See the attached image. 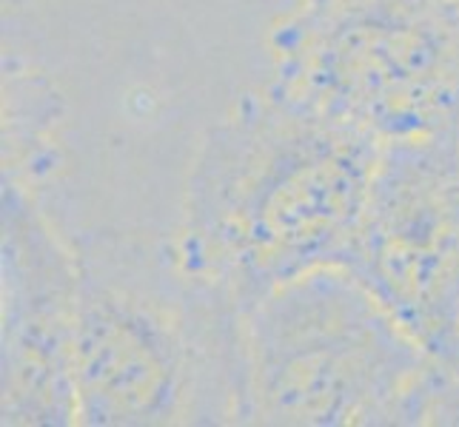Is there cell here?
<instances>
[{
  "label": "cell",
  "mask_w": 459,
  "mask_h": 427,
  "mask_svg": "<svg viewBox=\"0 0 459 427\" xmlns=\"http://www.w3.org/2000/svg\"><path fill=\"white\" fill-rule=\"evenodd\" d=\"M385 142L268 86L205 132L178 248L243 311L299 274L340 265Z\"/></svg>",
  "instance_id": "cell-1"
},
{
  "label": "cell",
  "mask_w": 459,
  "mask_h": 427,
  "mask_svg": "<svg viewBox=\"0 0 459 427\" xmlns=\"http://www.w3.org/2000/svg\"><path fill=\"white\" fill-rule=\"evenodd\" d=\"M69 245L77 424H243L248 356L237 299L160 236L91 228Z\"/></svg>",
  "instance_id": "cell-2"
},
{
  "label": "cell",
  "mask_w": 459,
  "mask_h": 427,
  "mask_svg": "<svg viewBox=\"0 0 459 427\" xmlns=\"http://www.w3.org/2000/svg\"><path fill=\"white\" fill-rule=\"evenodd\" d=\"M243 424H431L451 371L342 265H323L246 311Z\"/></svg>",
  "instance_id": "cell-3"
},
{
  "label": "cell",
  "mask_w": 459,
  "mask_h": 427,
  "mask_svg": "<svg viewBox=\"0 0 459 427\" xmlns=\"http://www.w3.org/2000/svg\"><path fill=\"white\" fill-rule=\"evenodd\" d=\"M274 89L394 140L459 134V0H294Z\"/></svg>",
  "instance_id": "cell-4"
},
{
  "label": "cell",
  "mask_w": 459,
  "mask_h": 427,
  "mask_svg": "<svg viewBox=\"0 0 459 427\" xmlns=\"http://www.w3.org/2000/svg\"><path fill=\"white\" fill-rule=\"evenodd\" d=\"M340 265L459 371V134L385 142Z\"/></svg>",
  "instance_id": "cell-5"
},
{
  "label": "cell",
  "mask_w": 459,
  "mask_h": 427,
  "mask_svg": "<svg viewBox=\"0 0 459 427\" xmlns=\"http://www.w3.org/2000/svg\"><path fill=\"white\" fill-rule=\"evenodd\" d=\"M4 424H74V257L4 177Z\"/></svg>",
  "instance_id": "cell-6"
}]
</instances>
